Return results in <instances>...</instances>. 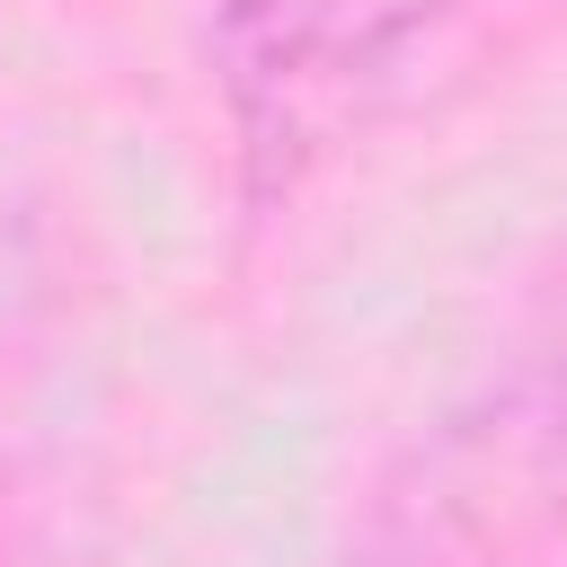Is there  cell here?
Returning <instances> with one entry per match:
<instances>
[{
    "mask_svg": "<svg viewBox=\"0 0 567 567\" xmlns=\"http://www.w3.org/2000/svg\"><path fill=\"white\" fill-rule=\"evenodd\" d=\"M567 523V346L425 425L372 487L363 567H523Z\"/></svg>",
    "mask_w": 567,
    "mask_h": 567,
    "instance_id": "6da1fadb",
    "label": "cell"
},
{
    "mask_svg": "<svg viewBox=\"0 0 567 567\" xmlns=\"http://www.w3.org/2000/svg\"><path fill=\"white\" fill-rule=\"evenodd\" d=\"M416 0H221V89L257 186H292L408 71Z\"/></svg>",
    "mask_w": 567,
    "mask_h": 567,
    "instance_id": "7a4b0ae2",
    "label": "cell"
}]
</instances>
